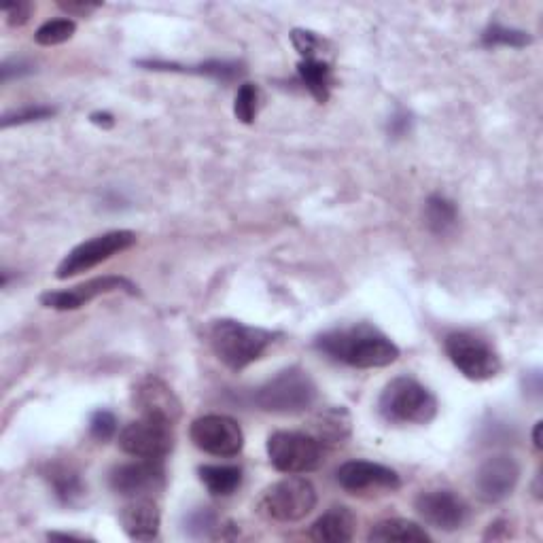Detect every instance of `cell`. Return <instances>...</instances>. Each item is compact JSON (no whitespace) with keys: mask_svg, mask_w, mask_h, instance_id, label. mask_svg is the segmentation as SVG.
I'll use <instances>...</instances> for the list:
<instances>
[{"mask_svg":"<svg viewBox=\"0 0 543 543\" xmlns=\"http://www.w3.org/2000/svg\"><path fill=\"white\" fill-rule=\"evenodd\" d=\"M325 457L323 444L310 433L276 431L268 437V459L280 474H310Z\"/></svg>","mask_w":543,"mask_h":543,"instance_id":"obj_6","label":"cell"},{"mask_svg":"<svg viewBox=\"0 0 543 543\" xmlns=\"http://www.w3.org/2000/svg\"><path fill=\"white\" fill-rule=\"evenodd\" d=\"M370 541H397V543H410V541H431L429 533L420 527V524L406 520V518H389L378 522L376 527L367 535Z\"/></svg>","mask_w":543,"mask_h":543,"instance_id":"obj_23","label":"cell"},{"mask_svg":"<svg viewBox=\"0 0 543 543\" xmlns=\"http://www.w3.org/2000/svg\"><path fill=\"white\" fill-rule=\"evenodd\" d=\"M58 7L62 11H66L68 15H75V17H87L90 13L98 11L102 5L100 3H87V0H60Z\"/></svg>","mask_w":543,"mask_h":543,"instance_id":"obj_35","label":"cell"},{"mask_svg":"<svg viewBox=\"0 0 543 543\" xmlns=\"http://www.w3.org/2000/svg\"><path fill=\"white\" fill-rule=\"evenodd\" d=\"M56 115V109L51 107H22L17 111H11L7 115H3V121H0V126L5 130L11 126H24V124H32V121H43Z\"/></svg>","mask_w":543,"mask_h":543,"instance_id":"obj_30","label":"cell"},{"mask_svg":"<svg viewBox=\"0 0 543 543\" xmlns=\"http://www.w3.org/2000/svg\"><path fill=\"white\" fill-rule=\"evenodd\" d=\"M117 433V418L109 410H96L90 418V435L98 442H109Z\"/></svg>","mask_w":543,"mask_h":543,"instance_id":"obj_31","label":"cell"},{"mask_svg":"<svg viewBox=\"0 0 543 543\" xmlns=\"http://www.w3.org/2000/svg\"><path fill=\"white\" fill-rule=\"evenodd\" d=\"M47 539H62V541H83L79 535H66V533H49Z\"/></svg>","mask_w":543,"mask_h":543,"instance_id":"obj_38","label":"cell"},{"mask_svg":"<svg viewBox=\"0 0 543 543\" xmlns=\"http://www.w3.org/2000/svg\"><path fill=\"white\" fill-rule=\"evenodd\" d=\"M134 406L143 416L164 418L168 423H177L181 418V401L174 395L168 384L157 378L147 376L134 387Z\"/></svg>","mask_w":543,"mask_h":543,"instance_id":"obj_16","label":"cell"},{"mask_svg":"<svg viewBox=\"0 0 543 543\" xmlns=\"http://www.w3.org/2000/svg\"><path fill=\"white\" fill-rule=\"evenodd\" d=\"M297 75H300L302 85L319 104L329 100L331 85H334V68L327 60H321L319 56L302 58V62L297 64Z\"/></svg>","mask_w":543,"mask_h":543,"instance_id":"obj_21","label":"cell"},{"mask_svg":"<svg viewBox=\"0 0 543 543\" xmlns=\"http://www.w3.org/2000/svg\"><path fill=\"white\" fill-rule=\"evenodd\" d=\"M416 512L429 527L457 531L469 518L467 503L452 490H427L416 497Z\"/></svg>","mask_w":543,"mask_h":543,"instance_id":"obj_14","label":"cell"},{"mask_svg":"<svg viewBox=\"0 0 543 543\" xmlns=\"http://www.w3.org/2000/svg\"><path fill=\"white\" fill-rule=\"evenodd\" d=\"M92 121H94V124H98V126H104V128H111L115 124L113 117L109 113H94Z\"/></svg>","mask_w":543,"mask_h":543,"instance_id":"obj_37","label":"cell"},{"mask_svg":"<svg viewBox=\"0 0 543 543\" xmlns=\"http://www.w3.org/2000/svg\"><path fill=\"white\" fill-rule=\"evenodd\" d=\"M119 522L124 533L134 541H153L160 535L162 514L157 503L149 497H136L121 507Z\"/></svg>","mask_w":543,"mask_h":543,"instance_id":"obj_17","label":"cell"},{"mask_svg":"<svg viewBox=\"0 0 543 543\" xmlns=\"http://www.w3.org/2000/svg\"><path fill=\"white\" fill-rule=\"evenodd\" d=\"M444 348L452 365L469 380L484 382L501 372L497 350L471 331H452L444 340Z\"/></svg>","mask_w":543,"mask_h":543,"instance_id":"obj_7","label":"cell"},{"mask_svg":"<svg viewBox=\"0 0 543 543\" xmlns=\"http://www.w3.org/2000/svg\"><path fill=\"white\" fill-rule=\"evenodd\" d=\"M215 529H219V518L208 507H200L187 516V533L191 537H210Z\"/></svg>","mask_w":543,"mask_h":543,"instance_id":"obj_29","label":"cell"},{"mask_svg":"<svg viewBox=\"0 0 543 543\" xmlns=\"http://www.w3.org/2000/svg\"><path fill=\"white\" fill-rule=\"evenodd\" d=\"M539 431H541V420H539V423H535V431H533V446H535V450H541Z\"/></svg>","mask_w":543,"mask_h":543,"instance_id":"obj_39","label":"cell"},{"mask_svg":"<svg viewBox=\"0 0 543 543\" xmlns=\"http://www.w3.org/2000/svg\"><path fill=\"white\" fill-rule=\"evenodd\" d=\"M134 244H136V234L130 230H113V232L85 240L77 244V247L60 261L56 276L60 280L79 276L87 270L100 266L102 261H107L119 253L132 249Z\"/></svg>","mask_w":543,"mask_h":543,"instance_id":"obj_8","label":"cell"},{"mask_svg":"<svg viewBox=\"0 0 543 543\" xmlns=\"http://www.w3.org/2000/svg\"><path fill=\"white\" fill-rule=\"evenodd\" d=\"M338 484L348 490V493H365V490H397L401 486V478L395 469L372 463V461H348L344 463L338 474H336Z\"/></svg>","mask_w":543,"mask_h":543,"instance_id":"obj_15","label":"cell"},{"mask_svg":"<svg viewBox=\"0 0 543 543\" xmlns=\"http://www.w3.org/2000/svg\"><path fill=\"white\" fill-rule=\"evenodd\" d=\"M437 410V397L410 376L393 378L378 399V412L391 425H429Z\"/></svg>","mask_w":543,"mask_h":543,"instance_id":"obj_3","label":"cell"},{"mask_svg":"<svg viewBox=\"0 0 543 543\" xmlns=\"http://www.w3.org/2000/svg\"><path fill=\"white\" fill-rule=\"evenodd\" d=\"M3 13L7 15L9 26H24L30 20L32 5L30 3H9L3 7Z\"/></svg>","mask_w":543,"mask_h":543,"instance_id":"obj_33","label":"cell"},{"mask_svg":"<svg viewBox=\"0 0 543 543\" xmlns=\"http://www.w3.org/2000/svg\"><path fill=\"white\" fill-rule=\"evenodd\" d=\"M138 66H147L149 70H172V73H189V75H204L213 77L217 81H234L238 79L244 68L240 62H225V60H210L196 66H179L174 62H160V60H140Z\"/></svg>","mask_w":543,"mask_h":543,"instance_id":"obj_20","label":"cell"},{"mask_svg":"<svg viewBox=\"0 0 543 543\" xmlns=\"http://www.w3.org/2000/svg\"><path fill=\"white\" fill-rule=\"evenodd\" d=\"M278 334L264 327H251L234 319L215 321L208 329L210 348L217 359L234 372L244 370L264 357L266 350L276 342Z\"/></svg>","mask_w":543,"mask_h":543,"instance_id":"obj_2","label":"cell"},{"mask_svg":"<svg viewBox=\"0 0 543 543\" xmlns=\"http://www.w3.org/2000/svg\"><path fill=\"white\" fill-rule=\"evenodd\" d=\"M166 482L162 459H138L134 463L117 465L109 474V484L121 497H147L160 490Z\"/></svg>","mask_w":543,"mask_h":543,"instance_id":"obj_12","label":"cell"},{"mask_svg":"<svg viewBox=\"0 0 543 543\" xmlns=\"http://www.w3.org/2000/svg\"><path fill=\"white\" fill-rule=\"evenodd\" d=\"M259 109V90L253 83H242L236 94L234 113L242 121V124H253Z\"/></svg>","mask_w":543,"mask_h":543,"instance_id":"obj_28","label":"cell"},{"mask_svg":"<svg viewBox=\"0 0 543 543\" xmlns=\"http://www.w3.org/2000/svg\"><path fill=\"white\" fill-rule=\"evenodd\" d=\"M75 30H77V24L73 20H68V17H58V20L45 22L37 32H34V41L43 47L62 45L68 39H73Z\"/></svg>","mask_w":543,"mask_h":543,"instance_id":"obj_27","label":"cell"},{"mask_svg":"<svg viewBox=\"0 0 543 543\" xmlns=\"http://www.w3.org/2000/svg\"><path fill=\"white\" fill-rule=\"evenodd\" d=\"M115 291H126L130 295L138 293L132 280H128L124 276H100V278H92V280H87V283H81V285L70 287V289L47 291L41 295V304L51 310L68 312V310H79L85 304L96 300V297L115 293Z\"/></svg>","mask_w":543,"mask_h":543,"instance_id":"obj_11","label":"cell"},{"mask_svg":"<svg viewBox=\"0 0 543 543\" xmlns=\"http://www.w3.org/2000/svg\"><path fill=\"white\" fill-rule=\"evenodd\" d=\"M34 73V66L24 60H5L0 66V75H3V83H9L13 77H24Z\"/></svg>","mask_w":543,"mask_h":543,"instance_id":"obj_34","label":"cell"},{"mask_svg":"<svg viewBox=\"0 0 543 543\" xmlns=\"http://www.w3.org/2000/svg\"><path fill=\"white\" fill-rule=\"evenodd\" d=\"M425 223L435 236L450 234L459 223V208L446 196L433 194L425 204Z\"/></svg>","mask_w":543,"mask_h":543,"instance_id":"obj_25","label":"cell"},{"mask_svg":"<svg viewBox=\"0 0 543 543\" xmlns=\"http://www.w3.org/2000/svg\"><path fill=\"white\" fill-rule=\"evenodd\" d=\"M317 507V488L306 478H285L261 493L257 512L274 522H300Z\"/></svg>","mask_w":543,"mask_h":543,"instance_id":"obj_5","label":"cell"},{"mask_svg":"<svg viewBox=\"0 0 543 543\" xmlns=\"http://www.w3.org/2000/svg\"><path fill=\"white\" fill-rule=\"evenodd\" d=\"M291 41H293V47L297 49V54H300L302 58L319 56L323 45H325V41L321 37H317L314 32H310V30H293L291 32Z\"/></svg>","mask_w":543,"mask_h":543,"instance_id":"obj_32","label":"cell"},{"mask_svg":"<svg viewBox=\"0 0 543 543\" xmlns=\"http://www.w3.org/2000/svg\"><path fill=\"white\" fill-rule=\"evenodd\" d=\"M531 34L518 30V28H507L501 24H490L484 32H482V45L484 47H514V49H522L531 45Z\"/></svg>","mask_w":543,"mask_h":543,"instance_id":"obj_26","label":"cell"},{"mask_svg":"<svg viewBox=\"0 0 543 543\" xmlns=\"http://www.w3.org/2000/svg\"><path fill=\"white\" fill-rule=\"evenodd\" d=\"M410 126H412V117L406 111H397L389 121V134H393L395 138H401L410 132Z\"/></svg>","mask_w":543,"mask_h":543,"instance_id":"obj_36","label":"cell"},{"mask_svg":"<svg viewBox=\"0 0 543 543\" xmlns=\"http://www.w3.org/2000/svg\"><path fill=\"white\" fill-rule=\"evenodd\" d=\"M43 476L49 482L51 490H54L56 499L60 503H64V505L77 503L83 497V493H85L81 474H79V471L73 465L49 463L47 469L43 471Z\"/></svg>","mask_w":543,"mask_h":543,"instance_id":"obj_22","label":"cell"},{"mask_svg":"<svg viewBox=\"0 0 543 543\" xmlns=\"http://www.w3.org/2000/svg\"><path fill=\"white\" fill-rule=\"evenodd\" d=\"M198 474L208 493L215 497H230L242 484V469L236 465H202Z\"/></svg>","mask_w":543,"mask_h":543,"instance_id":"obj_24","label":"cell"},{"mask_svg":"<svg viewBox=\"0 0 543 543\" xmlns=\"http://www.w3.org/2000/svg\"><path fill=\"white\" fill-rule=\"evenodd\" d=\"M357 518L344 505H336L327 510L310 527V539L319 543H346L355 537Z\"/></svg>","mask_w":543,"mask_h":543,"instance_id":"obj_18","label":"cell"},{"mask_svg":"<svg viewBox=\"0 0 543 543\" xmlns=\"http://www.w3.org/2000/svg\"><path fill=\"white\" fill-rule=\"evenodd\" d=\"M520 480V463L510 454L486 459L476 474V495L482 503H501L510 497Z\"/></svg>","mask_w":543,"mask_h":543,"instance_id":"obj_13","label":"cell"},{"mask_svg":"<svg viewBox=\"0 0 543 543\" xmlns=\"http://www.w3.org/2000/svg\"><path fill=\"white\" fill-rule=\"evenodd\" d=\"M353 433V418L346 408H325L310 420V435L321 444H342Z\"/></svg>","mask_w":543,"mask_h":543,"instance_id":"obj_19","label":"cell"},{"mask_svg":"<svg viewBox=\"0 0 543 543\" xmlns=\"http://www.w3.org/2000/svg\"><path fill=\"white\" fill-rule=\"evenodd\" d=\"M314 348L325 357L357 370L387 367L399 359L397 344L367 323L329 329L314 340Z\"/></svg>","mask_w":543,"mask_h":543,"instance_id":"obj_1","label":"cell"},{"mask_svg":"<svg viewBox=\"0 0 543 543\" xmlns=\"http://www.w3.org/2000/svg\"><path fill=\"white\" fill-rule=\"evenodd\" d=\"M189 435L191 442H194L202 452L221 459L238 457L244 448V433L236 420L230 416L221 414L202 416L191 423Z\"/></svg>","mask_w":543,"mask_h":543,"instance_id":"obj_10","label":"cell"},{"mask_svg":"<svg viewBox=\"0 0 543 543\" xmlns=\"http://www.w3.org/2000/svg\"><path fill=\"white\" fill-rule=\"evenodd\" d=\"M317 384L302 367H289L255 391L253 404L272 414H300L317 401Z\"/></svg>","mask_w":543,"mask_h":543,"instance_id":"obj_4","label":"cell"},{"mask_svg":"<svg viewBox=\"0 0 543 543\" xmlns=\"http://www.w3.org/2000/svg\"><path fill=\"white\" fill-rule=\"evenodd\" d=\"M174 446L172 423L164 418L143 416L119 433V448L136 459H162Z\"/></svg>","mask_w":543,"mask_h":543,"instance_id":"obj_9","label":"cell"}]
</instances>
